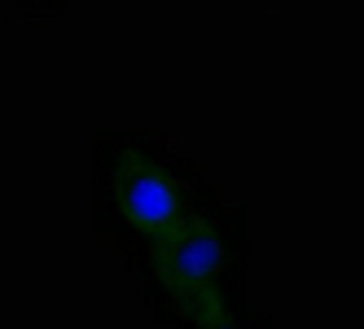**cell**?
Returning a JSON list of instances; mask_svg holds the SVG:
<instances>
[{
    "label": "cell",
    "instance_id": "6da1fadb",
    "mask_svg": "<svg viewBox=\"0 0 364 329\" xmlns=\"http://www.w3.org/2000/svg\"><path fill=\"white\" fill-rule=\"evenodd\" d=\"M224 237L206 220H180L167 237L154 242V276L159 286L189 308L193 316L220 312V281H224Z\"/></svg>",
    "mask_w": 364,
    "mask_h": 329
},
{
    "label": "cell",
    "instance_id": "7a4b0ae2",
    "mask_svg": "<svg viewBox=\"0 0 364 329\" xmlns=\"http://www.w3.org/2000/svg\"><path fill=\"white\" fill-rule=\"evenodd\" d=\"M119 207L127 215L136 233H145L149 242L167 237L180 220H185V207H180V193L171 185V176L159 171L145 158H127L119 171Z\"/></svg>",
    "mask_w": 364,
    "mask_h": 329
},
{
    "label": "cell",
    "instance_id": "3957f363",
    "mask_svg": "<svg viewBox=\"0 0 364 329\" xmlns=\"http://www.w3.org/2000/svg\"><path fill=\"white\" fill-rule=\"evenodd\" d=\"M206 325H211V329H237V325H232V320H224L220 312H215V316H206Z\"/></svg>",
    "mask_w": 364,
    "mask_h": 329
}]
</instances>
